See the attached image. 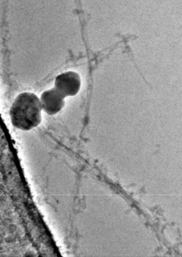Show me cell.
Returning <instances> with one entry per match:
<instances>
[{"label": "cell", "mask_w": 182, "mask_h": 257, "mask_svg": "<svg viewBox=\"0 0 182 257\" xmlns=\"http://www.w3.org/2000/svg\"><path fill=\"white\" fill-rule=\"evenodd\" d=\"M41 101L32 92H25L19 94L10 109L13 125L24 131L37 127L41 122Z\"/></svg>", "instance_id": "cell-1"}, {"label": "cell", "mask_w": 182, "mask_h": 257, "mask_svg": "<svg viewBox=\"0 0 182 257\" xmlns=\"http://www.w3.org/2000/svg\"><path fill=\"white\" fill-rule=\"evenodd\" d=\"M54 85L64 96H74L80 88L81 79L78 73L69 71L58 75Z\"/></svg>", "instance_id": "cell-2"}, {"label": "cell", "mask_w": 182, "mask_h": 257, "mask_svg": "<svg viewBox=\"0 0 182 257\" xmlns=\"http://www.w3.org/2000/svg\"><path fill=\"white\" fill-rule=\"evenodd\" d=\"M65 97L55 87L46 90L40 97L42 108L48 115H54L63 108Z\"/></svg>", "instance_id": "cell-3"}]
</instances>
